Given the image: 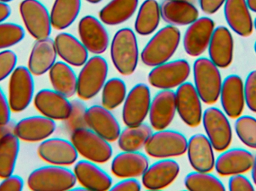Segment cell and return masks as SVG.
<instances>
[{"instance_id":"41","label":"cell","mask_w":256,"mask_h":191,"mask_svg":"<svg viewBox=\"0 0 256 191\" xmlns=\"http://www.w3.org/2000/svg\"><path fill=\"white\" fill-rule=\"evenodd\" d=\"M25 37V30L18 24L14 22L0 23V51L20 43Z\"/></svg>"},{"instance_id":"7","label":"cell","mask_w":256,"mask_h":191,"mask_svg":"<svg viewBox=\"0 0 256 191\" xmlns=\"http://www.w3.org/2000/svg\"><path fill=\"white\" fill-rule=\"evenodd\" d=\"M188 144L183 134L164 129L152 133L144 148L146 154L154 159H172L186 153Z\"/></svg>"},{"instance_id":"24","label":"cell","mask_w":256,"mask_h":191,"mask_svg":"<svg viewBox=\"0 0 256 191\" xmlns=\"http://www.w3.org/2000/svg\"><path fill=\"white\" fill-rule=\"evenodd\" d=\"M214 151L212 143L203 134H196L188 141V161L195 171L210 173L214 170Z\"/></svg>"},{"instance_id":"51","label":"cell","mask_w":256,"mask_h":191,"mask_svg":"<svg viewBox=\"0 0 256 191\" xmlns=\"http://www.w3.org/2000/svg\"><path fill=\"white\" fill-rule=\"evenodd\" d=\"M15 124L16 123L12 120L6 124H0V140L8 134L14 133Z\"/></svg>"},{"instance_id":"1","label":"cell","mask_w":256,"mask_h":191,"mask_svg":"<svg viewBox=\"0 0 256 191\" xmlns=\"http://www.w3.org/2000/svg\"><path fill=\"white\" fill-rule=\"evenodd\" d=\"M180 30L173 25L160 29L144 46L141 52V61L147 67H154L170 61L180 45Z\"/></svg>"},{"instance_id":"50","label":"cell","mask_w":256,"mask_h":191,"mask_svg":"<svg viewBox=\"0 0 256 191\" xmlns=\"http://www.w3.org/2000/svg\"><path fill=\"white\" fill-rule=\"evenodd\" d=\"M12 13V8L7 2L0 1V23L4 22Z\"/></svg>"},{"instance_id":"42","label":"cell","mask_w":256,"mask_h":191,"mask_svg":"<svg viewBox=\"0 0 256 191\" xmlns=\"http://www.w3.org/2000/svg\"><path fill=\"white\" fill-rule=\"evenodd\" d=\"M72 102V111L68 118L64 120V130L72 135V132L84 128H88L86 122L87 107L82 99H74Z\"/></svg>"},{"instance_id":"35","label":"cell","mask_w":256,"mask_h":191,"mask_svg":"<svg viewBox=\"0 0 256 191\" xmlns=\"http://www.w3.org/2000/svg\"><path fill=\"white\" fill-rule=\"evenodd\" d=\"M160 19V6L158 1L146 0L140 6L136 18V32L141 36L150 35L159 26Z\"/></svg>"},{"instance_id":"2","label":"cell","mask_w":256,"mask_h":191,"mask_svg":"<svg viewBox=\"0 0 256 191\" xmlns=\"http://www.w3.org/2000/svg\"><path fill=\"white\" fill-rule=\"evenodd\" d=\"M110 57L120 74H134L138 65L140 52L136 36L132 29L123 28L116 33L111 42Z\"/></svg>"},{"instance_id":"25","label":"cell","mask_w":256,"mask_h":191,"mask_svg":"<svg viewBox=\"0 0 256 191\" xmlns=\"http://www.w3.org/2000/svg\"><path fill=\"white\" fill-rule=\"evenodd\" d=\"M209 58L220 69H226L234 59V43L232 34L227 27L215 28L209 43Z\"/></svg>"},{"instance_id":"28","label":"cell","mask_w":256,"mask_h":191,"mask_svg":"<svg viewBox=\"0 0 256 191\" xmlns=\"http://www.w3.org/2000/svg\"><path fill=\"white\" fill-rule=\"evenodd\" d=\"M148 167V159L143 153L122 151L112 159L111 172L120 179L138 178L142 177Z\"/></svg>"},{"instance_id":"34","label":"cell","mask_w":256,"mask_h":191,"mask_svg":"<svg viewBox=\"0 0 256 191\" xmlns=\"http://www.w3.org/2000/svg\"><path fill=\"white\" fill-rule=\"evenodd\" d=\"M81 9V0H55L51 8L52 27L61 31L74 23Z\"/></svg>"},{"instance_id":"57","label":"cell","mask_w":256,"mask_h":191,"mask_svg":"<svg viewBox=\"0 0 256 191\" xmlns=\"http://www.w3.org/2000/svg\"><path fill=\"white\" fill-rule=\"evenodd\" d=\"M254 50H255V52L256 53V41L255 44H254Z\"/></svg>"},{"instance_id":"37","label":"cell","mask_w":256,"mask_h":191,"mask_svg":"<svg viewBox=\"0 0 256 191\" xmlns=\"http://www.w3.org/2000/svg\"><path fill=\"white\" fill-rule=\"evenodd\" d=\"M152 133V126L147 123L127 126L122 131L118 137V147L122 151L138 152L144 148Z\"/></svg>"},{"instance_id":"9","label":"cell","mask_w":256,"mask_h":191,"mask_svg":"<svg viewBox=\"0 0 256 191\" xmlns=\"http://www.w3.org/2000/svg\"><path fill=\"white\" fill-rule=\"evenodd\" d=\"M8 99L13 112L25 111L34 99V76L28 67H16L9 76Z\"/></svg>"},{"instance_id":"40","label":"cell","mask_w":256,"mask_h":191,"mask_svg":"<svg viewBox=\"0 0 256 191\" xmlns=\"http://www.w3.org/2000/svg\"><path fill=\"white\" fill-rule=\"evenodd\" d=\"M234 131L238 139L250 149L256 150V118L242 115L236 119Z\"/></svg>"},{"instance_id":"54","label":"cell","mask_w":256,"mask_h":191,"mask_svg":"<svg viewBox=\"0 0 256 191\" xmlns=\"http://www.w3.org/2000/svg\"><path fill=\"white\" fill-rule=\"evenodd\" d=\"M86 1L91 3V4H98V3L100 2L102 0H86Z\"/></svg>"},{"instance_id":"48","label":"cell","mask_w":256,"mask_h":191,"mask_svg":"<svg viewBox=\"0 0 256 191\" xmlns=\"http://www.w3.org/2000/svg\"><path fill=\"white\" fill-rule=\"evenodd\" d=\"M141 183L136 178L124 179L112 186L110 191H138L141 190Z\"/></svg>"},{"instance_id":"29","label":"cell","mask_w":256,"mask_h":191,"mask_svg":"<svg viewBox=\"0 0 256 191\" xmlns=\"http://www.w3.org/2000/svg\"><path fill=\"white\" fill-rule=\"evenodd\" d=\"M57 55L54 40L50 37L37 40L30 52L27 67L33 76H43L56 62Z\"/></svg>"},{"instance_id":"17","label":"cell","mask_w":256,"mask_h":191,"mask_svg":"<svg viewBox=\"0 0 256 191\" xmlns=\"http://www.w3.org/2000/svg\"><path fill=\"white\" fill-rule=\"evenodd\" d=\"M254 158L255 156L245 149H227L221 152L215 161L214 169L222 177L245 174L252 169Z\"/></svg>"},{"instance_id":"38","label":"cell","mask_w":256,"mask_h":191,"mask_svg":"<svg viewBox=\"0 0 256 191\" xmlns=\"http://www.w3.org/2000/svg\"><path fill=\"white\" fill-rule=\"evenodd\" d=\"M126 96L127 86L126 82L120 78H112L106 81L102 88V105L112 111L124 103Z\"/></svg>"},{"instance_id":"13","label":"cell","mask_w":256,"mask_h":191,"mask_svg":"<svg viewBox=\"0 0 256 191\" xmlns=\"http://www.w3.org/2000/svg\"><path fill=\"white\" fill-rule=\"evenodd\" d=\"M176 101L180 120L189 127H198L202 120V101L195 86L190 82L182 84L176 91Z\"/></svg>"},{"instance_id":"12","label":"cell","mask_w":256,"mask_h":191,"mask_svg":"<svg viewBox=\"0 0 256 191\" xmlns=\"http://www.w3.org/2000/svg\"><path fill=\"white\" fill-rule=\"evenodd\" d=\"M150 88L143 83L137 84L129 91L122 108V120L126 126H136L144 123L150 110Z\"/></svg>"},{"instance_id":"16","label":"cell","mask_w":256,"mask_h":191,"mask_svg":"<svg viewBox=\"0 0 256 191\" xmlns=\"http://www.w3.org/2000/svg\"><path fill=\"white\" fill-rule=\"evenodd\" d=\"M78 34L87 50L102 55L109 47L110 36L102 21L91 15L84 16L78 24Z\"/></svg>"},{"instance_id":"49","label":"cell","mask_w":256,"mask_h":191,"mask_svg":"<svg viewBox=\"0 0 256 191\" xmlns=\"http://www.w3.org/2000/svg\"><path fill=\"white\" fill-rule=\"evenodd\" d=\"M226 1V0H200V8L206 14L213 15L225 4Z\"/></svg>"},{"instance_id":"56","label":"cell","mask_w":256,"mask_h":191,"mask_svg":"<svg viewBox=\"0 0 256 191\" xmlns=\"http://www.w3.org/2000/svg\"><path fill=\"white\" fill-rule=\"evenodd\" d=\"M254 28L256 30V18L255 19V20H254Z\"/></svg>"},{"instance_id":"3","label":"cell","mask_w":256,"mask_h":191,"mask_svg":"<svg viewBox=\"0 0 256 191\" xmlns=\"http://www.w3.org/2000/svg\"><path fill=\"white\" fill-rule=\"evenodd\" d=\"M26 183L33 191H66L74 188L76 179L68 168L50 165L32 171Z\"/></svg>"},{"instance_id":"20","label":"cell","mask_w":256,"mask_h":191,"mask_svg":"<svg viewBox=\"0 0 256 191\" xmlns=\"http://www.w3.org/2000/svg\"><path fill=\"white\" fill-rule=\"evenodd\" d=\"M222 111L231 119H237L243 114L245 102L244 81L240 76L232 74L222 81L220 99Z\"/></svg>"},{"instance_id":"46","label":"cell","mask_w":256,"mask_h":191,"mask_svg":"<svg viewBox=\"0 0 256 191\" xmlns=\"http://www.w3.org/2000/svg\"><path fill=\"white\" fill-rule=\"evenodd\" d=\"M24 188V181L18 175L9 176L0 183V191H21Z\"/></svg>"},{"instance_id":"21","label":"cell","mask_w":256,"mask_h":191,"mask_svg":"<svg viewBox=\"0 0 256 191\" xmlns=\"http://www.w3.org/2000/svg\"><path fill=\"white\" fill-rule=\"evenodd\" d=\"M180 171V165L176 161L160 159L149 166L142 176V184L147 190H162L176 181Z\"/></svg>"},{"instance_id":"22","label":"cell","mask_w":256,"mask_h":191,"mask_svg":"<svg viewBox=\"0 0 256 191\" xmlns=\"http://www.w3.org/2000/svg\"><path fill=\"white\" fill-rule=\"evenodd\" d=\"M56 129L55 120L43 115L31 116L16 123L14 134L24 142L38 143L49 138Z\"/></svg>"},{"instance_id":"30","label":"cell","mask_w":256,"mask_h":191,"mask_svg":"<svg viewBox=\"0 0 256 191\" xmlns=\"http://www.w3.org/2000/svg\"><path fill=\"white\" fill-rule=\"evenodd\" d=\"M160 6L161 18L173 26L190 25L200 16L197 7L186 0H165Z\"/></svg>"},{"instance_id":"23","label":"cell","mask_w":256,"mask_h":191,"mask_svg":"<svg viewBox=\"0 0 256 191\" xmlns=\"http://www.w3.org/2000/svg\"><path fill=\"white\" fill-rule=\"evenodd\" d=\"M176 92L172 90H161L154 96L149 110V121L156 131L166 129L176 116Z\"/></svg>"},{"instance_id":"15","label":"cell","mask_w":256,"mask_h":191,"mask_svg":"<svg viewBox=\"0 0 256 191\" xmlns=\"http://www.w3.org/2000/svg\"><path fill=\"white\" fill-rule=\"evenodd\" d=\"M214 21L207 16L198 18L189 25L184 35V49L191 57H200L208 48L215 29Z\"/></svg>"},{"instance_id":"10","label":"cell","mask_w":256,"mask_h":191,"mask_svg":"<svg viewBox=\"0 0 256 191\" xmlns=\"http://www.w3.org/2000/svg\"><path fill=\"white\" fill-rule=\"evenodd\" d=\"M190 73V65L186 60L168 61L154 67L148 76V81L154 88L172 90L186 82Z\"/></svg>"},{"instance_id":"47","label":"cell","mask_w":256,"mask_h":191,"mask_svg":"<svg viewBox=\"0 0 256 191\" xmlns=\"http://www.w3.org/2000/svg\"><path fill=\"white\" fill-rule=\"evenodd\" d=\"M12 111L8 99L0 87V124H6L12 120Z\"/></svg>"},{"instance_id":"55","label":"cell","mask_w":256,"mask_h":191,"mask_svg":"<svg viewBox=\"0 0 256 191\" xmlns=\"http://www.w3.org/2000/svg\"><path fill=\"white\" fill-rule=\"evenodd\" d=\"M13 0H0V1H3V2H10V1H12Z\"/></svg>"},{"instance_id":"26","label":"cell","mask_w":256,"mask_h":191,"mask_svg":"<svg viewBox=\"0 0 256 191\" xmlns=\"http://www.w3.org/2000/svg\"><path fill=\"white\" fill-rule=\"evenodd\" d=\"M76 182L87 191H106L112 187L110 176L99 168L97 164L88 160L76 162L74 168Z\"/></svg>"},{"instance_id":"14","label":"cell","mask_w":256,"mask_h":191,"mask_svg":"<svg viewBox=\"0 0 256 191\" xmlns=\"http://www.w3.org/2000/svg\"><path fill=\"white\" fill-rule=\"evenodd\" d=\"M38 156L51 165L68 167L76 163L78 154L72 141L60 138H48L37 149Z\"/></svg>"},{"instance_id":"52","label":"cell","mask_w":256,"mask_h":191,"mask_svg":"<svg viewBox=\"0 0 256 191\" xmlns=\"http://www.w3.org/2000/svg\"><path fill=\"white\" fill-rule=\"evenodd\" d=\"M250 171L252 183H254V186H256V155L254 158V165H252V168Z\"/></svg>"},{"instance_id":"44","label":"cell","mask_w":256,"mask_h":191,"mask_svg":"<svg viewBox=\"0 0 256 191\" xmlns=\"http://www.w3.org/2000/svg\"><path fill=\"white\" fill-rule=\"evenodd\" d=\"M245 102L250 111L256 114V70L246 76L244 82Z\"/></svg>"},{"instance_id":"36","label":"cell","mask_w":256,"mask_h":191,"mask_svg":"<svg viewBox=\"0 0 256 191\" xmlns=\"http://www.w3.org/2000/svg\"><path fill=\"white\" fill-rule=\"evenodd\" d=\"M20 150V140L14 133L0 140V179L6 178L14 173Z\"/></svg>"},{"instance_id":"45","label":"cell","mask_w":256,"mask_h":191,"mask_svg":"<svg viewBox=\"0 0 256 191\" xmlns=\"http://www.w3.org/2000/svg\"><path fill=\"white\" fill-rule=\"evenodd\" d=\"M244 174L232 176L228 180V190L230 191H254L255 187Z\"/></svg>"},{"instance_id":"18","label":"cell","mask_w":256,"mask_h":191,"mask_svg":"<svg viewBox=\"0 0 256 191\" xmlns=\"http://www.w3.org/2000/svg\"><path fill=\"white\" fill-rule=\"evenodd\" d=\"M33 102L42 115L55 121H64L72 111V102L68 98L54 90H40L34 95Z\"/></svg>"},{"instance_id":"33","label":"cell","mask_w":256,"mask_h":191,"mask_svg":"<svg viewBox=\"0 0 256 191\" xmlns=\"http://www.w3.org/2000/svg\"><path fill=\"white\" fill-rule=\"evenodd\" d=\"M138 4V0H111L100 10L99 18L105 25H120L132 17Z\"/></svg>"},{"instance_id":"8","label":"cell","mask_w":256,"mask_h":191,"mask_svg":"<svg viewBox=\"0 0 256 191\" xmlns=\"http://www.w3.org/2000/svg\"><path fill=\"white\" fill-rule=\"evenodd\" d=\"M202 123L215 151L221 153L230 148L232 142V128L224 111L216 107L208 108L203 112Z\"/></svg>"},{"instance_id":"39","label":"cell","mask_w":256,"mask_h":191,"mask_svg":"<svg viewBox=\"0 0 256 191\" xmlns=\"http://www.w3.org/2000/svg\"><path fill=\"white\" fill-rule=\"evenodd\" d=\"M184 186L190 191H225L224 183L210 173H190L184 179Z\"/></svg>"},{"instance_id":"43","label":"cell","mask_w":256,"mask_h":191,"mask_svg":"<svg viewBox=\"0 0 256 191\" xmlns=\"http://www.w3.org/2000/svg\"><path fill=\"white\" fill-rule=\"evenodd\" d=\"M18 56L14 51L4 49L0 51V82L12 75L16 67Z\"/></svg>"},{"instance_id":"27","label":"cell","mask_w":256,"mask_h":191,"mask_svg":"<svg viewBox=\"0 0 256 191\" xmlns=\"http://www.w3.org/2000/svg\"><path fill=\"white\" fill-rule=\"evenodd\" d=\"M246 0H226L224 15L228 26L238 35L248 37L254 33V20Z\"/></svg>"},{"instance_id":"19","label":"cell","mask_w":256,"mask_h":191,"mask_svg":"<svg viewBox=\"0 0 256 191\" xmlns=\"http://www.w3.org/2000/svg\"><path fill=\"white\" fill-rule=\"evenodd\" d=\"M86 122L88 129L109 142L118 141L121 126L110 110L103 105H93L87 108Z\"/></svg>"},{"instance_id":"31","label":"cell","mask_w":256,"mask_h":191,"mask_svg":"<svg viewBox=\"0 0 256 191\" xmlns=\"http://www.w3.org/2000/svg\"><path fill=\"white\" fill-rule=\"evenodd\" d=\"M57 55L72 67H82L88 61V51L74 36L67 32L57 34L54 39Z\"/></svg>"},{"instance_id":"11","label":"cell","mask_w":256,"mask_h":191,"mask_svg":"<svg viewBox=\"0 0 256 191\" xmlns=\"http://www.w3.org/2000/svg\"><path fill=\"white\" fill-rule=\"evenodd\" d=\"M21 19L28 34L37 40L50 37L52 31L50 14L38 0H24L19 7Z\"/></svg>"},{"instance_id":"6","label":"cell","mask_w":256,"mask_h":191,"mask_svg":"<svg viewBox=\"0 0 256 191\" xmlns=\"http://www.w3.org/2000/svg\"><path fill=\"white\" fill-rule=\"evenodd\" d=\"M70 141L78 154L90 162L105 164L112 158L114 151L109 141L88 128L72 132Z\"/></svg>"},{"instance_id":"5","label":"cell","mask_w":256,"mask_h":191,"mask_svg":"<svg viewBox=\"0 0 256 191\" xmlns=\"http://www.w3.org/2000/svg\"><path fill=\"white\" fill-rule=\"evenodd\" d=\"M109 65L104 57L94 55L85 63L78 77L76 94L82 100L96 97L106 83Z\"/></svg>"},{"instance_id":"4","label":"cell","mask_w":256,"mask_h":191,"mask_svg":"<svg viewBox=\"0 0 256 191\" xmlns=\"http://www.w3.org/2000/svg\"><path fill=\"white\" fill-rule=\"evenodd\" d=\"M194 86L202 102L212 105L220 99L222 79L220 68L210 58H197L192 67Z\"/></svg>"},{"instance_id":"53","label":"cell","mask_w":256,"mask_h":191,"mask_svg":"<svg viewBox=\"0 0 256 191\" xmlns=\"http://www.w3.org/2000/svg\"><path fill=\"white\" fill-rule=\"evenodd\" d=\"M246 2L251 11L256 13V0H246Z\"/></svg>"},{"instance_id":"32","label":"cell","mask_w":256,"mask_h":191,"mask_svg":"<svg viewBox=\"0 0 256 191\" xmlns=\"http://www.w3.org/2000/svg\"><path fill=\"white\" fill-rule=\"evenodd\" d=\"M48 73L54 91L68 99L76 94L78 76L72 66L64 61H56Z\"/></svg>"}]
</instances>
